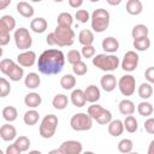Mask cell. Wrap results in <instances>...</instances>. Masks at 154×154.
Masks as SVG:
<instances>
[{"label":"cell","instance_id":"cell-1","mask_svg":"<svg viewBox=\"0 0 154 154\" xmlns=\"http://www.w3.org/2000/svg\"><path fill=\"white\" fill-rule=\"evenodd\" d=\"M65 65V55L60 49L49 48L41 53L37 59L38 71L43 75H58Z\"/></svg>","mask_w":154,"mask_h":154},{"label":"cell","instance_id":"cell-2","mask_svg":"<svg viewBox=\"0 0 154 154\" xmlns=\"http://www.w3.org/2000/svg\"><path fill=\"white\" fill-rule=\"evenodd\" d=\"M119 64H120L119 58L114 54L105 53V54H97V55L93 57V65L105 72L114 71L116 69H118Z\"/></svg>","mask_w":154,"mask_h":154},{"label":"cell","instance_id":"cell-3","mask_svg":"<svg viewBox=\"0 0 154 154\" xmlns=\"http://www.w3.org/2000/svg\"><path fill=\"white\" fill-rule=\"evenodd\" d=\"M109 12L105 8H96L93 11L91 19V29L95 32H103L109 25Z\"/></svg>","mask_w":154,"mask_h":154},{"label":"cell","instance_id":"cell-4","mask_svg":"<svg viewBox=\"0 0 154 154\" xmlns=\"http://www.w3.org/2000/svg\"><path fill=\"white\" fill-rule=\"evenodd\" d=\"M53 35L55 38V46L66 47L72 46L75 42V31L70 26L57 25L55 30L53 31Z\"/></svg>","mask_w":154,"mask_h":154},{"label":"cell","instance_id":"cell-5","mask_svg":"<svg viewBox=\"0 0 154 154\" xmlns=\"http://www.w3.org/2000/svg\"><path fill=\"white\" fill-rule=\"evenodd\" d=\"M58 128V117L55 114H47L40 124V136L42 138H52Z\"/></svg>","mask_w":154,"mask_h":154},{"label":"cell","instance_id":"cell-6","mask_svg":"<svg viewBox=\"0 0 154 154\" xmlns=\"http://www.w3.org/2000/svg\"><path fill=\"white\" fill-rule=\"evenodd\" d=\"M70 125L75 131H87L93 126V119L83 112L76 113L70 119Z\"/></svg>","mask_w":154,"mask_h":154},{"label":"cell","instance_id":"cell-7","mask_svg":"<svg viewBox=\"0 0 154 154\" xmlns=\"http://www.w3.org/2000/svg\"><path fill=\"white\" fill-rule=\"evenodd\" d=\"M13 38H14V43H16L17 48L22 49V51H29V48L32 45L31 35L26 28L16 29V31L13 34Z\"/></svg>","mask_w":154,"mask_h":154},{"label":"cell","instance_id":"cell-8","mask_svg":"<svg viewBox=\"0 0 154 154\" xmlns=\"http://www.w3.org/2000/svg\"><path fill=\"white\" fill-rule=\"evenodd\" d=\"M117 85L124 96H131L136 89V79L132 75H124L117 81Z\"/></svg>","mask_w":154,"mask_h":154},{"label":"cell","instance_id":"cell-9","mask_svg":"<svg viewBox=\"0 0 154 154\" xmlns=\"http://www.w3.org/2000/svg\"><path fill=\"white\" fill-rule=\"evenodd\" d=\"M138 60H140V57L135 51H128L124 54V58L122 61V69L124 71H128V72L135 71L137 69Z\"/></svg>","mask_w":154,"mask_h":154},{"label":"cell","instance_id":"cell-10","mask_svg":"<svg viewBox=\"0 0 154 154\" xmlns=\"http://www.w3.org/2000/svg\"><path fill=\"white\" fill-rule=\"evenodd\" d=\"M59 150L63 154H82L83 146H82V143L79 141L69 140V141H64L60 144Z\"/></svg>","mask_w":154,"mask_h":154},{"label":"cell","instance_id":"cell-11","mask_svg":"<svg viewBox=\"0 0 154 154\" xmlns=\"http://www.w3.org/2000/svg\"><path fill=\"white\" fill-rule=\"evenodd\" d=\"M36 59H37V57H36V53L34 51H24L20 54H18V57H17L18 65L23 66V67L32 66L36 63Z\"/></svg>","mask_w":154,"mask_h":154},{"label":"cell","instance_id":"cell-12","mask_svg":"<svg viewBox=\"0 0 154 154\" xmlns=\"http://www.w3.org/2000/svg\"><path fill=\"white\" fill-rule=\"evenodd\" d=\"M83 93H84L85 101H87V102H90V103H95L96 101L100 100V96H101L100 89H99L96 85H94V84L88 85V87L83 90Z\"/></svg>","mask_w":154,"mask_h":154},{"label":"cell","instance_id":"cell-13","mask_svg":"<svg viewBox=\"0 0 154 154\" xmlns=\"http://www.w3.org/2000/svg\"><path fill=\"white\" fill-rule=\"evenodd\" d=\"M100 84L102 87V89L107 93L109 91H113L117 87V79H116V76L112 75V73H106L101 77L100 79Z\"/></svg>","mask_w":154,"mask_h":154},{"label":"cell","instance_id":"cell-14","mask_svg":"<svg viewBox=\"0 0 154 154\" xmlns=\"http://www.w3.org/2000/svg\"><path fill=\"white\" fill-rule=\"evenodd\" d=\"M0 137L6 141V142H10V141H13L17 138V130L13 125L11 124H5L0 128Z\"/></svg>","mask_w":154,"mask_h":154},{"label":"cell","instance_id":"cell-15","mask_svg":"<svg viewBox=\"0 0 154 154\" xmlns=\"http://www.w3.org/2000/svg\"><path fill=\"white\" fill-rule=\"evenodd\" d=\"M102 49L108 53V54H113L116 53L118 49H119V42L116 37H112V36H108V37H105L102 40Z\"/></svg>","mask_w":154,"mask_h":154},{"label":"cell","instance_id":"cell-16","mask_svg":"<svg viewBox=\"0 0 154 154\" xmlns=\"http://www.w3.org/2000/svg\"><path fill=\"white\" fill-rule=\"evenodd\" d=\"M47 26H48V23H47V20H46L45 18H42V17H36V18H34V19L30 22V29H31L34 32H36V34H42V32H45L46 29H47Z\"/></svg>","mask_w":154,"mask_h":154},{"label":"cell","instance_id":"cell-17","mask_svg":"<svg viewBox=\"0 0 154 154\" xmlns=\"http://www.w3.org/2000/svg\"><path fill=\"white\" fill-rule=\"evenodd\" d=\"M41 102H42V97L38 93L32 91V93H29L24 96V103H25V106H28L30 108L38 107L41 105Z\"/></svg>","mask_w":154,"mask_h":154},{"label":"cell","instance_id":"cell-18","mask_svg":"<svg viewBox=\"0 0 154 154\" xmlns=\"http://www.w3.org/2000/svg\"><path fill=\"white\" fill-rule=\"evenodd\" d=\"M16 8H17V12L20 16H23L24 18H31L34 16V12H35L34 7L29 2H25V1H19L17 4Z\"/></svg>","mask_w":154,"mask_h":154},{"label":"cell","instance_id":"cell-19","mask_svg":"<svg viewBox=\"0 0 154 154\" xmlns=\"http://www.w3.org/2000/svg\"><path fill=\"white\" fill-rule=\"evenodd\" d=\"M70 100H71L72 105L76 107H83L87 102L85 97H84V93L82 89H73L71 95H70Z\"/></svg>","mask_w":154,"mask_h":154},{"label":"cell","instance_id":"cell-20","mask_svg":"<svg viewBox=\"0 0 154 154\" xmlns=\"http://www.w3.org/2000/svg\"><path fill=\"white\" fill-rule=\"evenodd\" d=\"M118 109L123 116H132L135 112V103L129 99H124L119 102Z\"/></svg>","mask_w":154,"mask_h":154},{"label":"cell","instance_id":"cell-21","mask_svg":"<svg viewBox=\"0 0 154 154\" xmlns=\"http://www.w3.org/2000/svg\"><path fill=\"white\" fill-rule=\"evenodd\" d=\"M24 84L28 89H36L41 84V77L36 72H30L25 76Z\"/></svg>","mask_w":154,"mask_h":154},{"label":"cell","instance_id":"cell-22","mask_svg":"<svg viewBox=\"0 0 154 154\" xmlns=\"http://www.w3.org/2000/svg\"><path fill=\"white\" fill-rule=\"evenodd\" d=\"M124 131V126H123V122L119 119L116 120H111L108 123V134L113 137H118L123 134Z\"/></svg>","mask_w":154,"mask_h":154},{"label":"cell","instance_id":"cell-23","mask_svg":"<svg viewBox=\"0 0 154 154\" xmlns=\"http://www.w3.org/2000/svg\"><path fill=\"white\" fill-rule=\"evenodd\" d=\"M78 41L83 46H91L94 42V34L89 29H83L78 34Z\"/></svg>","mask_w":154,"mask_h":154},{"label":"cell","instance_id":"cell-24","mask_svg":"<svg viewBox=\"0 0 154 154\" xmlns=\"http://www.w3.org/2000/svg\"><path fill=\"white\" fill-rule=\"evenodd\" d=\"M143 10L142 2L140 0H129L126 2V12L131 16H138Z\"/></svg>","mask_w":154,"mask_h":154},{"label":"cell","instance_id":"cell-25","mask_svg":"<svg viewBox=\"0 0 154 154\" xmlns=\"http://www.w3.org/2000/svg\"><path fill=\"white\" fill-rule=\"evenodd\" d=\"M67 103H69V97L65 94H57L52 100V105L55 109H64L67 107Z\"/></svg>","mask_w":154,"mask_h":154},{"label":"cell","instance_id":"cell-26","mask_svg":"<svg viewBox=\"0 0 154 154\" xmlns=\"http://www.w3.org/2000/svg\"><path fill=\"white\" fill-rule=\"evenodd\" d=\"M148 34H149V29L144 24H137L131 30V35H132L134 40H137V38H141V37H147Z\"/></svg>","mask_w":154,"mask_h":154},{"label":"cell","instance_id":"cell-27","mask_svg":"<svg viewBox=\"0 0 154 154\" xmlns=\"http://www.w3.org/2000/svg\"><path fill=\"white\" fill-rule=\"evenodd\" d=\"M38 119H40V114H38V112H37L36 109H29V111H26V112L24 113V116H23L24 123H25L26 125H29V126L35 125V124L38 122Z\"/></svg>","mask_w":154,"mask_h":154},{"label":"cell","instance_id":"cell-28","mask_svg":"<svg viewBox=\"0 0 154 154\" xmlns=\"http://www.w3.org/2000/svg\"><path fill=\"white\" fill-rule=\"evenodd\" d=\"M123 126L124 129L130 132V134H134L137 131L138 129V123H137V119L134 117V116H126L125 120L123 122Z\"/></svg>","mask_w":154,"mask_h":154},{"label":"cell","instance_id":"cell-29","mask_svg":"<svg viewBox=\"0 0 154 154\" xmlns=\"http://www.w3.org/2000/svg\"><path fill=\"white\" fill-rule=\"evenodd\" d=\"M7 77L13 81V82H18L24 77V70L22 66H19L18 64H14V66L10 70V72L7 73Z\"/></svg>","mask_w":154,"mask_h":154},{"label":"cell","instance_id":"cell-30","mask_svg":"<svg viewBox=\"0 0 154 154\" xmlns=\"http://www.w3.org/2000/svg\"><path fill=\"white\" fill-rule=\"evenodd\" d=\"M60 85L65 90H72L73 87L76 85V77L73 75H70V73L64 75L60 78Z\"/></svg>","mask_w":154,"mask_h":154},{"label":"cell","instance_id":"cell-31","mask_svg":"<svg viewBox=\"0 0 154 154\" xmlns=\"http://www.w3.org/2000/svg\"><path fill=\"white\" fill-rule=\"evenodd\" d=\"M1 114H2L4 119H5L6 122H8V123L14 122V120L17 119V117H18L17 108H16V107H13V106H6V107L2 109Z\"/></svg>","mask_w":154,"mask_h":154},{"label":"cell","instance_id":"cell-32","mask_svg":"<svg viewBox=\"0 0 154 154\" xmlns=\"http://www.w3.org/2000/svg\"><path fill=\"white\" fill-rule=\"evenodd\" d=\"M137 93H138V96H140L141 99L148 100V99L153 95V87H152V84H149V83H141L140 87H138Z\"/></svg>","mask_w":154,"mask_h":154},{"label":"cell","instance_id":"cell-33","mask_svg":"<svg viewBox=\"0 0 154 154\" xmlns=\"http://www.w3.org/2000/svg\"><path fill=\"white\" fill-rule=\"evenodd\" d=\"M137 112L142 117H149L153 114V105L148 101H142L137 105Z\"/></svg>","mask_w":154,"mask_h":154},{"label":"cell","instance_id":"cell-34","mask_svg":"<svg viewBox=\"0 0 154 154\" xmlns=\"http://www.w3.org/2000/svg\"><path fill=\"white\" fill-rule=\"evenodd\" d=\"M57 22H58V25H61V26H70V28H71V25H72V23H73V18H72L71 13H69V12H61L60 14H58Z\"/></svg>","mask_w":154,"mask_h":154},{"label":"cell","instance_id":"cell-35","mask_svg":"<svg viewBox=\"0 0 154 154\" xmlns=\"http://www.w3.org/2000/svg\"><path fill=\"white\" fill-rule=\"evenodd\" d=\"M134 47L138 52H144L150 47V40L147 37H141L137 40H134Z\"/></svg>","mask_w":154,"mask_h":154},{"label":"cell","instance_id":"cell-36","mask_svg":"<svg viewBox=\"0 0 154 154\" xmlns=\"http://www.w3.org/2000/svg\"><path fill=\"white\" fill-rule=\"evenodd\" d=\"M132 148H134V143L130 138H123L118 143V150L123 154H128L132 152Z\"/></svg>","mask_w":154,"mask_h":154},{"label":"cell","instance_id":"cell-37","mask_svg":"<svg viewBox=\"0 0 154 154\" xmlns=\"http://www.w3.org/2000/svg\"><path fill=\"white\" fill-rule=\"evenodd\" d=\"M10 30L5 26V24L0 20V46H6L8 45L10 42V38H11V35H10Z\"/></svg>","mask_w":154,"mask_h":154},{"label":"cell","instance_id":"cell-38","mask_svg":"<svg viewBox=\"0 0 154 154\" xmlns=\"http://www.w3.org/2000/svg\"><path fill=\"white\" fill-rule=\"evenodd\" d=\"M20 152H26L30 147V140L26 136H19L16 138L14 143H13Z\"/></svg>","mask_w":154,"mask_h":154},{"label":"cell","instance_id":"cell-39","mask_svg":"<svg viewBox=\"0 0 154 154\" xmlns=\"http://www.w3.org/2000/svg\"><path fill=\"white\" fill-rule=\"evenodd\" d=\"M102 109H103V107H102L101 105L93 103V105H90V106L88 107V112H87V114H88L93 120H95V119L100 116V113L102 112Z\"/></svg>","mask_w":154,"mask_h":154},{"label":"cell","instance_id":"cell-40","mask_svg":"<svg viewBox=\"0 0 154 154\" xmlns=\"http://www.w3.org/2000/svg\"><path fill=\"white\" fill-rule=\"evenodd\" d=\"M72 71L76 76H84L87 72H88V66L84 61H78L77 64L72 65Z\"/></svg>","mask_w":154,"mask_h":154},{"label":"cell","instance_id":"cell-41","mask_svg":"<svg viewBox=\"0 0 154 154\" xmlns=\"http://www.w3.org/2000/svg\"><path fill=\"white\" fill-rule=\"evenodd\" d=\"M95 120H96V123H99V124H101V125H106V124H108V123L112 120V113H111L108 109L103 108L102 112L100 113V116H99Z\"/></svg>","mask_w":154,"mask_h":154},{"label":"cell","instance_id":"cell-42","mask_svg":"<svg viewBox=\"0 0 154 154\" xmlns=\"http://www.w3.org/2000/svg\"><path fill=\"white\" fill-rule=\"evenodd\" d=\"M82 60V55H81V52L77 51V49H71L67 52V61L71 64V65H75L77 64L78 61Z\"/></svg>","mask_w":154,"mask_h":154},{"label":"cell","instance_id":"cell-43","mask_svg":"<svg viewBox=\"0 0 154 154\" xmlns=\"http://www.w3.org/2000/svg\"><path fill=\"white\" fill-rule=\"evenodd\" d=\"M11 91V85H10V82L4 78V77H0V97H5L10 94Z\"/></svg>","mask_w":154,"mask_h":154},{"label":"cell","instance_id":"cell-44","mask_svg":"<svg viewBox=\"0 0 154 154\" xmlns=\"http://www.w3.org/2000/svg\"><path fill=\"white\" fill-rule=\"evenodd\" d=\"M14 61L12 60V59H2L1 61H0V71L4 73V75H6L7 76V73L10 72V70L14 66Z\"/></svg>","mask_w":154,"mask_h":154},{"label":"cell","instance_id":"cell-45","mask_svg":"<svg viewBox=\"0 0 154 154\" xmlns=\"http://www.w3.org/2000/svg\"><path fill=\"white\" fill-rule=\"evenodd\" d=\"M0 20L5 24V26H6L10 31H12V30L16 28V19H14L12 16H10V14H5V16H2V17L0 18Z\"/></svg>","mask_w":154,"mask_h":154},{"label":"cell","instance_id":"cell-46","mask_svg":"<svg viewBox=\"0 0 154 154\" xmlns=\"http://www.w3.org/2000/svg\"><path fill=\"white\" fill-rule=\"evenodd\" d=\"M75 17L81 23H87L90 19V14H89V12L87 10H77Z\"/></svg>","mask_w":154,"mask_h":154},{"label":"cell","instance_id":"cell-47","mask_svg":"<svg viewBox=\"0 0 154 154\" xmlns=\"http://www.w3.org/2000/svg\"><path fill=\"white\" fill-rule=\"evenodd\" d=\"M94 54H95V48H94V46L91 45V46H83L82 47V51H81V55L83 57V58H93L94 57Z\"/></svg>","mask_w":154,"mask_h":154},{"label":"cell","instance_id":"cell-48","mask_svg":"<svg viewBox=\"0 0 154 154\" xmlns=\"http://www.w3.org/2000/svg\"><path fill=\"white\" fill-rule=\"evenodd\" d=\"M144 130L149 134V135H153L154 134V118H148L146 122H144Z\"/></svg>","mask_w":154,"mask_h":154},{"label":"cell","instance_id":"cell-49","mask_svg":"<svg viewBox=\"0 0 154 154\" xmlns=\"http://www.w3.org/2000/svg\"><path fill=\"white\" fill-rule=\"evenodd\" d=\"M144 77H146V79L148 81L149 84L154 83V67H153V66H150V67H148V69L146 70Z\"/></svg>","mask_w":154,"mask_h":154},{"label":"cell","instance_id":"cell-50","mask_svg":"<svg viewBox=\"0 0 154 154\" xmlns=\"http://www.w3.org/2000/svg\"><path fill=\"white\" fill-rule=\"evenodd\" d=\"M5 154H22V152H20L14 144H10V146L6 148Z\"/></svg>","mask_w":154,"mask_h":154},{"label":"cell","instance_id":"cell-51","mask_svg":"<svg viewBox=\"0 0 154 154\" xmlns=\"http://www.w3.org/2000/svg\"><path fill=\"white\" fill-rule=\"evenodd\" d=\"M69 5L73 8H77L83 5V0H69Z\"/></svg>","mask_w":154,"mask_h":154},{"label":"cell","instance_id":"cell-52","mask_svg":"<svg viewBox=\"0 0 154 154\" xmlns=\"http://www.w3.org/2000/svg\"><path fill=\"white\" fill-rule=\"evenodd\" d=\"M46 42H47V45H49V46H55V38H54L53 32H51V34L47 35V37H46Z\"/></svg>","mask_w":154,"mask_h":154},{"label":"cell","instance_id":"cell-53","mask_svg":"<svg viewBox=\"0 0 154 154\" xmlns=\"http://www.w3.org/2000/svg\"><path fill=\"white\" fill-rule=\"evenodd\" d=\"M10 4H11V0H0V10L6 8L7 6H10Z\"/></svg>","mask_w":154,"mask_h":154},{"label":"cell","instance_id":"cell-54","mask_svg":"<svg viewBox=\"0 0 154 154\" xmlns=\"http://www.w3.org/2000/svg\"><path fill=\"white\" fill-rule=\"evenodd\" d=\"M153 147H154V141H152V142L149 143V148H148V154H154V152H153Z\"/></svg>","mask_w":154,"mask_h":154},{"label":"cell","instance_id":"cell-55","mask_svg":"<svg viewBox=\"0 0 154 154\" xmlns=\"http://www.w3.org/2000/svg\"><path fill=\"white\" fill-rule=\"evenodd\" d=\"M48 154H63V153H61V152L59 150V148H58V149H52V150H49Z\"/></svg>","mask_w":154,"mask_h":154},{"label":"cell","instance_id":"cell-56","mask_svg":"<svg viewBox=\"0 0 154 154\" xmlns=\"http://www.w3.org/2000/svg\"><path fill=\"white\" fill-rule=\"evenodd\" d=\"M107 2H108L109 5H119L122 1H120V0H117V1H111V0H107Z\"/></svg>","mask_w":154,"mask_h":154},{"label":"cell","instance_id":"cell-57","mask_svg":"<svg viewBox=\"0 0 154 154\" xmlns=\"http://www.w3.org/2000/svg\"><path fill=\"white\" fill-rule=\"evenodd\" d=\"M28 154H42L40 150H36V149H34V150H30Z\"/></svg>","mask_w":154,"mask_h":154},{"label":"cell","instance_id":"cell-58","mask_svg":"<svg viewBox=\"0 0 154 154\" xmlns=\"http://www.w3.org/2000/svg\"><path fill=\"white\" fill-rule=\"evenodd\" d=\"M82 154H95V153H93V152H90V150H87V152H84V153H82Z\"/></svg>","mask_w":154,"mask_h":154},{"label":"cell","instance_id":"cell-59","mask_svg":"<svg viewBox=\"0 0 154 154\" xmlns=\"http://www.w3.org/2000/svg\"><path fill=\"white\" fill-rule=\"evenodd\" d=\"M2 53H4V51H2V47L0 46V58L2 57Z\"/></svg>","mask_w":154,"mask_h":154},{"label":"cell","instance_id":"cell-60","mask_svg":"<svg viewBox=\"0 0 154 154\" xmlns=\"http://www.w3.org/2000/svg\"><path fill=\"white\" fill-rule=\"evenodd\" d=\"M128 154H140V153H137V152H130V153H128Z\"/></svg>","mask_w":154,"mask_h":154},{"label":"cell","instance_id":"cell-61","mask_svg":"<svg viewBox=\"0 0 154 154\" xmlns=\"http://www.w3.org/2000/svg\"><path fill=\"white\" fill-rule=\"evenodd\" d=\"M0 154H5V153H4V152H2L1 149H0Z\"/></svg>","mask_w":154,"mask_h":154}]
</instances>
